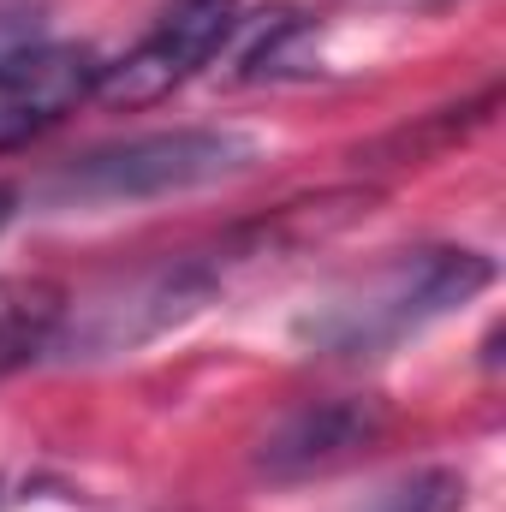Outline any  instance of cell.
Here are the masks:
<instances>
[{
    "label": "cell",
    "instance_id": "cell-1",
    "mask_svg": "<svg viewBox=\"0 0 506 512\" xmlns=\"http://www.w3.org/2000/svg\"><path fill=\"white\" fill-rule=\"evenodd\" d=\"M495 280V262L465 245H417L393 251L387 262L340 280L322 304L298 316V340L316 358H381L423 334L429 322L453 316Z\"/></svg>",
    "mask_w": 506,
    "mask_h": 512
},
{
    "label": "cell",
    "instance_id": "cell-2",
    "mask_svg": "<svg viewBox=\"0 0 506 512\" xmlns=\"http://www.w3.org/2000/svg\"><path fill=\"white\" fill-rule=\"evenodd\" d=\"M256 161H262L256 137L227 126L137 131V137L102 143V149L66 161L48 179V197L54 203H149V197H179V191L239 179Z\"/></svg>",
    "mask_w": 506,
    "mask_h": 512
},
{
    "label": "cell",
    "instance_id": "cell-3",
    "mask_svg": "<svg viewBox=\"0 0 506 512\" xmlns=\"http://www.w3.org/2000/svg\"><path fill=\"white\" fill-rule=\"evenodd\" d=\"M239 30V0H167L161 18L137 36V48L108 60L102 72V102L114 108H149L191 84Z\"/></svg>",
    "mask_w": 506,
    "mask_h": 512
},
{
    "label": "cell",
    "instance_id": "cell-4",
    "mask_svg": "<svg viewBox=\"0 0 506 512\" xmlns=\"http://www.w3.org/2000/svg\"><path fill=\"white\" fill-rule=\"evenodd\" d=\"M108 60L84 42H24L0 54V149H18L102 90Z\"/></svg>",
    "mask_w": 506,
    "mask_h": 512
},
{
    "label": "cell",
    "instance_id": "cell-5",
    "mask_svg": "<svg viewBox=\"0 0 506 512\" xmlns=\"http://www.w3.org/2000/svg\"><path fill=\"white\" fill-rule=\"evenodd\" d=\"M209 292H215V274H209V268L161 262V268H149V274L126 280V292L84 304V316H72V310H66V316H72V328L60 322L54 346H78L84 358L126 352V346H137V340H149V334H161V328L185 322L191 310H203V298H209ZM78 352H72V358H78Z\"/></svg>",
    "mask_w": 506,
    "mask_h": 512
},
{
    "label": "cell",
    "instance_id": "cell-6",
    "mask_svg": "<svg viewBox=\"0 0 506 512\" xmlns=\"http://www.w3.org/2000/svg\"><path fill=\"white\" fill-rule=\"evenodd\" d=\"M381 429H387V411L376 399H316V405H298V411H286L262 435L256 471L274 477V483H298V477L334 471V465L358 459L370 441H381Z\"/></svg>",
    "mask_w": 506,
    "mask_h": 512
},
{
    "label": "cell",
    "instance_id": "cell-7",
    "mask_svg": "<svg viewBox=\"0 0 506 512\" xmlns=\"http://www.w3.org/2000/svg\"><path fill=\"white\" fill-rule=\"evenodd\" d=\"M66 322V292L54 280L0 274V382L42 352H54V334Z\"/></svg>",
    "mask_w": 506,
    "mask_h": 512
},
{
    "label": "cell",
    "instance_id": "cell-8",
    "mask_svg": "<svg viewBox=\"0 0 506 512\" xmlns=\"http://www.w3.org/2000/svg\"><path fill=\"white\" fill-rule=\"evenodd\" d=\"M459 501H465V483H459V477H447V471H423V477L387 489L370 512H453Z\"/></svg>",
    "mask_w": 506,
    "mask_h": 512
},
{
    "label": "cell",
    "instance_id": "cell-9",
    "mask_svg": "<svg viewBox=\"0 0 506 512\" xmlns=\"http://www.w3.org/2000/svg\"><path fill=\"white\" fill-rule=\"evenodd\" d=\"M12 215H18V191H12V185H0V227H6Z\"/></svg>",
    "mask_w": 506,
    "mask_h": 512
}]
</instances>
